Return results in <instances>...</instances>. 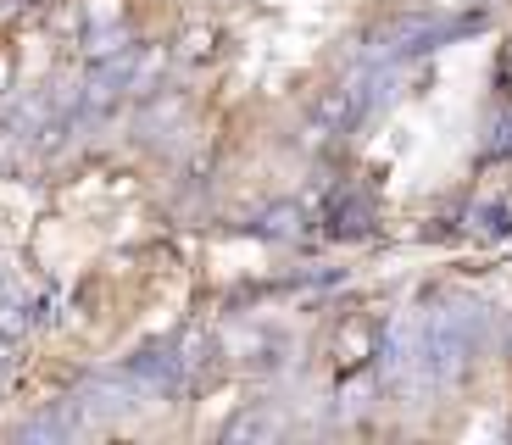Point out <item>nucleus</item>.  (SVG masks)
Masks as SVG:
<instances>
[{
    "mask_svg": "<svg viewBox=\"0 0 512 445\" xmlns=\"http://www.w3.org/2000/svg\"><path fill=\"white\" fill-rule=\"evenodd\" d=\"M179 56L206 62V56H212V28H190V34H184V45H179Z\"/></svg>",
    "mask_w": 512,
    "mask_h": 445,
    "instance_id": "6",
    "label": "nucleus"
},
{
    "mask_svg": "<svg viewBox=\"0 0 512 445\" xmlns=\"http://www.w3.org/2000/svg\"><path fill=\"white\" fill-rule=\"evenodd\" d=\"M273 429H279V418H273V412L245 407L240 418H229V423H223V440H256V434H273Z\"/></svg>",
    "mask_w": 512,
    "mask_h": 445,
    "instance_id": "3",
    "label": "nucleus"
},
{
    "mask_svg": "<svg viewBox=\"0 0 512 445\" xmlns=\"http://www.w3.org/2000/svg\"><path fill=\"white\" fill-rule=\"evenodd\" d=\"M23 329H28V312H23V306H12V301H0V334H6V340H17Z\"/></svg>",
    "mask_w": 512,
    "mask_h": 445,
    "instance_id": "7",
    "label": "nucleus"
},
{
    "mask_svg": "<svg viewBox=\"0 0 512 445\" xmlns=\"http://www.w3.org/2000/svg\"><path fill=\"white\" fill-rule=\"evenodd\" d=\"M351 117H357V89H346V84L318 89V101H312V123H318V134H334V128H346Z\"/></svg>",
    "mask_w": 512,
    "mask_h": 445,
    "instance_id": "2",
    "label": "nucleus"
},
{
    "mask_svg": "<svg viewBox=\"0 0 512 445\" xmlns=\"http://www.w3.org/2000/svg\"><path fill=\"white\" fill-rule=\"evenodd\" d=\"M0 301H6V267H0Z\"/></svg>",
    "mask_w": 512,
    "mask_h": 445,
    "instance_id": "8",
    "label": "nucleus"
},
{
    "mask_svg": "<svg viewBox=\"0 0 512 445\" xmlns=\"http://www.w3.org/2000/svg\"><path fill=\"white\" fill-rule=\"evenodd\" d=\"M84 17H90V28H117L123 23V0H90V6H84Z\"/></svg>",
    "mask_w": 512,
    "mask_h": 445,
    "instance_id": "5",
    "label": "nucleus"
},
{
    "mask_svg": "<svg viewBox=\"0 0 512 445\" xmlns=\"http://www.w3.org/2000/svg\"><path fill=\"white\" fill-rule=\"evenodd\" d=\"M0 78H6V56H0Z\"/></svg>",
    "mask_w": 512,
    "mask_h": 445,
    "instance_id": "9",
    "label": "nucleus"
},
{
    "mask_svg": "<svg viewBox=\"0 0 512 445\" xmlns=\"http://www.w3.org/2000/svg\"><path fill=\"white\" fill-rule=\"evenodd\" d=\"M123 39H128L123 23H117V28H95V34H90V62H117V56L128 51Z\"/></svg>",
    "mask_w": 512,
    "mask_h": 445,
    "instance_id": "4",
    "label": "nucleus"
},
{
    "mask_svg": "<svg viewBox=\"0 0 512 445\" xmlns=\"http://www.w3.org/2000/svg\"><path fill=\"white\" fill-rule=\"evenodd\" d=\"M373 351H379V329H373V318H346L340 323V334H334V368L357 373V368L373 362Z\"/></svg>",
    "mask_w": 512,
    "mask_h": 445,
    "instance_id": "1",
    "label": "nucleus"
}]
</instances>
